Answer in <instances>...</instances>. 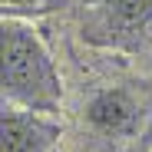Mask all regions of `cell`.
Here are the masks:
<instances>
[{
	"mask_svg": "<svg viewBox=\"0 0 152 152\" xmlns=\"http://www.w3.org/2000/svg\"><path fill=\"white\" fill-rule=\"evenodd\" d=\"M0 96L4 103L53 116L63 103V83L50 50L23 20H0Z\"/></svg>",
	"mask_w": 152,
	"mask_h": 152,
	"instance_id": "cell-1",
	"label": "cell"
},
{
	"mask_svg": "<svg viewBox=\"0 0 152 152\" xmlns=\"http://www.w3.org/2000/svg\"><path fill=\"white\" fill-rule=\"evenodd\" d=\"M142 99L132 93V89H103V93H96L86 109H83V126L99 139V142H106V139H129L139 132V126H142Z\"/></svg>",
	"mask_w": 152,
	"mask_h": 152,
	"instance_id": "cell-2",
	"label": "cell"
},
{
	"mask_svg": "<svg viewBox=\"0 0 152 152\" xmlns=\"http://www.w3.org/2000/svg\"><path fill=\"white\" fill-rule=\"evenodd\" d=\"M60 122L46 113H33L13 103L0 106V152H56Z\"/></svg>",
	"mask_w": 152,
	"mask_h": 152,
	"instance_id": "cell-3",
	"label": "cell"
},
{
	"mask_svg": "<svg viewBox=\"0 0 152 152\" xmlns=\"http://www.w3.org/2000/svg\"><path fill=\"white\" fill-rule=\"evenodd\" d=\"M152 20V0H106V23L116 33H136Z\"/></svg>",
	"mask_w": 152,
	"mask_h": 152,
	"instance_id": "cell-4",
	"label": "cell"
},
{
	"mask_svg": "<svg viewBox=\"0 0 152 152\" xmlns=\"http://www.w3.org/2000/svg\"><path fill=\"white\" fill-rule=\"evenodd\" d=\"M0 4H10V7H20V10H43L53 0H0Z\"/></svg>",
	"mask_w": 152,
	"mask_h": 152,
	"instance_id": "cell-5",
	"label": "cell"
},
{
	"mask_svg": "<svg viewBox=\"0 0 152 152\" xmlns=\"http://www.w3.org/2000/svg\"><path fill=\"white\" fill-rule=\"evenodd\" d=\"M122 152H145V149H139V145H129V149H122Z\"/></svg>",
	"mask_w": 152,
	"mask_h": 152,
	"instance_id": "cell-6",
	"label": "cell"
}]
</instances>
